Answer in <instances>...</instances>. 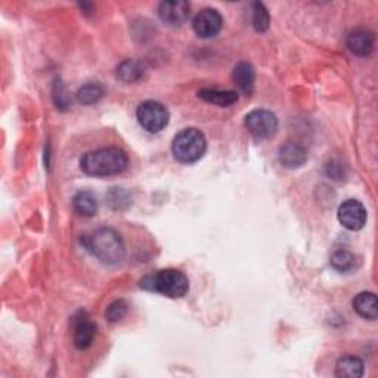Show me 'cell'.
Returning a JSON list of instances; mask_svg holds the SVG:
<instances>
[{"label": "cell", "mask_w": 378, "mask_h": 378, "mask_svg": "<svg viewBox=\"0 0 378 378\" xmlns=\"http://www.w3.org/2000/svg\"><path fill=\"white\" fill-rule=\"evenodd\" d=\"M198 98L217 106H231L238 102V93L233 90L203 89L198 92Z\"/></svg>", "instance_id": "2e32d148"}, {"label": "cell", "mask_w": 378, "mask_h": 378, "mask_svg": "<svg viewBox=\"0 0 378 378\" xmlns=\"http://www.w3.org/2000/svg\"><path fill=\"white\" fill-rule=\"evenodd\" d=\"M206 148H207L206 136L201 130L195 127L183 129L182 132L174 136L172 144L174 158L183 164L197 163L204 156Z\"/></svg>", "instance_id": "277c9868"}, {"label": "cell", "mask_w": 378, "mask_h": 378, "mask_svg": "<svg viewBox=\"0 0 378 378\" xmlns=\"http://www.w3.org/2000/svg\"><path fill=\"white\" fill-rule=\"evenodd\" d=\"M105 94V90L98 83H89V85L81 86L77 92V99L83 105H93L99 102Z\"/></svg>", "instance_id": "d6986e66"}, {"label": "cell", "mask_w": 378, "mask_h": 378, "mask_svg": "<svg viewBox=\"0 0 378 378\" xmlns=\"http://www.w3.org/2000/svg\"><path fill=\"white\" fill-rule=\"evenodd\" d=\"M140 287L169 299H181L189 291V281L179 269H164L140 279Z\"/></svg>", "instance_id": "3957f363"}, {"label": "cell", "mask_w": 378, "mask_h": 378, "mask_svg": "<svg viewBox=\"0 0 378 378\" xmlns=\"http://www.w3.org/2000/svg\"><path fill=\"white\" fill-rule=\"evenodd\" d=\"M191 14V5L183 0H174V2H163L158 8V15L163 22L170 27H179Z\"/></svg>", "instance_id": "8fae6325"}, {"label": "cell", "mask_w": 378, "mask_h": 378, "mask_svg": "<svg viewBox=\"0 0 378 378\" xmlns=\"http://www.w3.org/2000/svg\"><path fill=\"white\" fill-rule=\"evenodd\" d=\"M233 81L235 85L238 86V89L244 93V94H250L254 90V81H256V71L254 67L248 63H240L236 64L233 68Z\"/></svg>", "instance_id": "4fadbf2b"}, {"label": "cell", "mask_w": 378, "mask_h": 378, "mask_svg": "<svg viewBox=\"0 0 378 378\" xmlns=\"http://www.w3.org/2000/svg\"><path fill=\"white\" fill-rule=\"evenodd\" d=\"M244 124L253 136L258 139H268L277 133L278 118L272 111L254 110L245 115Z\"/></svg>", "instance_id": "8992f818"}, {"label": "cell", "mask_w": 378, "mask_h": 378, "mask_svg": "<svg viewBox=\"0 0 378 378\" xmlns=\"http://www.w3.org/2000/svg\"><path fill=\"white\" fill-rule=\"evenodd\" d=\"M307 152L297 142H287L279 148V161L287 169H299L306 163Z\"/></svg>", "instance_id": "7c38bea8"}, {"label": "cell", "mask_w": 378, "mask_h": 378, "mask_svg": "<svg viewBox=\"0 0 378 378\" xmlns=\"http://www.w3.org/2000/svg\"><path fill=\"white\" fill-rule=\"evenodd\" d=\"M81 244L105 265H115L122 262L126 254L122 235L111 228H99L81 236Z\"/></svg>", "instance_id": "6da1fadb"}, {"label": "cell", "mask_w": 378, "mask_h": 378, "mask_svg": "<svg viewBox=\"0 0 378 378\" xmlns=\"http://www.w3.org/2000/svg\"><path fill=\"white\" fill-rule=\"evenodd\" d=\"M73 340L74 346L79 350H86L92 346L97 336V325L90 321V318L85 312H79L73 318Z\"/></svg>", "instance_id": "9c48e42d"}, {"label": "cell", "mask_w": 378, "mask_h": 378, "mask_svg": "<svg viewBox=\"0 0 378 378\" xmlns=\"http://www.w3.org/2000/svg\"><path fill=\"white\" fill-rule=\"evenodd\" d=\"M145 74V67L136 59H124L115 69L117 79L123 83H136Z\"/></svg>", "instance_id": "9a60e30c"}, {"label": "cell", "mask_w": 378, "mask_h": 378, "mask_svg": "<svg viewBox=\"0 0 378 378\" xmlns=\"http://www.w3.org/2000/svg\"><path fill=\"white\" fill-rule=\"evenodd\" d=\"M222 26H223V19H222V15L219 14V10L211 9V8L199 10L192 21V28L195 34L201 39L216 38L222 30Z\"/></svg>", "instance_id": "ba28073f"}, {"label": "cell", "mask_w": 378, "mask_h": 378, "mask_svg": "<svg viewBox=\"0 0 378 378\" xmlns=\"http://www.w3.org/2000/svg\"><path fill=\"white\" fill-rule=\"evenodd\" d=\"M54 99H55V104L58 106V110H68L69 106V101H68V97L65 94V89L63 86L61 81H56L55 83V89H54Z\"/></svg>", "instance_id": "603a6c76"}, {"label": "cell", "mask_w": 378, "mask_h": 378, "mask_svg": "<svg viewBox=\"0 0 378 378\" xmlns=\"http://www.w3.org/2000/svg\"><path fill=\"white\" fill-rule=\"evenodd\" d=\"M356 265V257L347 250H337L331 256V266L338 272H350Z\"/></svg>", "instance_id": "ffe728a7"}, {"label": "cell", "mask_w": 378, "mask_h": 378, "mask_svg": "<svg viewBox=\"0 0 378 378\" xmlns=\"http://www.w3.org/2000/svg\"><path fill=\"white\" fill-rule=\"evenodd\" d=\"M73 207L80 216L92 217L98 211V199L90 191H80L73 198Z\"/></svg>", "instance_id": "ac0fdd59"}, {"label": "cell", "mask_w": 378, "mask_h": 378, "mask_svg": "<svg viewBox=\"0 0 378 378\" xmlns=\"http://www.w3.org/2000/svg\"><path fill=\"white\" fill-rule=\"evenodd\" d=\"M365 371V365L362 359L356 356H343L336 365V375L343 378H361Z\"/></svg>", "instance_id": "e0dca14e"}, {"label": "cell", "mask_w": 378, "mask_h": 378, "mask_svg": "<svg viewBox=\"0 0 378 378\" xmlns=\"http://www.w3.org/2000/svg\"><path fill=\"white\" fill-rule=\"evenodd\" d=\"M353 309L361 318L370 319V321H375L377 316H378L375 294L368 293V291L359 293L356 297L353 299Z\"/></svg>", "instance_id": "5bb4252c"}, {"label": "cell", "mask_w": 378, "mask_h": 378, "mask_svg": "<svg viewBox=\"0 0 378 378\" xmlns=\"http://www.w3.org/2000/svg\"><path fill=\"white\" fill-rule=\"evenodd\" d=\"M127 165H129L127 154L117 147L90 151L85 154L80 160L81 170L86 174L94 177L118 174L124 172L127 169Z\"/></svg>", "instance_id": "7a4b0ae2"}, {"label": "cell", "mask_w": 378, "mask_h": 378, "mask_svg": "<svg viewBox=\"0 0 378 378\" xmlns=\"http://www.w3.org/2000/svg\"><path fill=\"white\" fill-rule=\"evenodd\" d=\"M127 311H129V304L126 300L120 299V300H115L108 307H106V312H105V316L106 319L111 324H115V322H120L122 319L127 315Z\"/></svg>", "instance_id": "7402d4cb"}, {"label": "cell", "mask_w": 378, "mask_h": 378, "mask_svg": "<svg viewBox=\"0 0 378 378\" xmlns=\"http://www.w3.org/2000/svg\"><path fill=\"white\" fill-rule=\"evenodd\" d=\"M338 222L349 231H361L368 215H366V208L358 199H347L338 207L337 211Z\"/></svg>", "instance_id": "52a82bcc"}, {"label": "cell", "mask_w": 378, "mask_h": 378, "mask_svg": "<svg viewBox=\"0 0 378 378\" xmlns=\"http://www.w3.org/2000/svg\"><path fill=\"white\" fill-rule=\"evenodd\" d=\"M347 49L356 56L365 58L372 54L375 46V35L368 28H354L349 33L346 39Z\"/></svg>", "instance_id": "30bf717a"}, {"label": "cell", "mask_w": 378, "mask_h": 378, "mask_svg": "<svg viewBox=\"0 0 378 378\" xmlns=\"http://www.w3.org/2000/svg\"><path fill=\"white\" fill-rule=\"evenodd\" d=\"M270 17L263 3H253V27L256 31L263 33L269 28Z\"/></svg>", "instance_id": "44dd1931"}, {"label": "cell", "mask_w": 378, "mask_h": 378, "mask_svg": "<svg viewBox=\"0 0 378 378\" xmlns=\"http://www.w3.org/2000/svg\"><path fill=\"white\" fill-rule=\"evenodd\" d=\"M136 117L139 124L149 133H158L169 124L170 114L158 101H145L138 106Z\"/></svg>", "instance_id": "5b68a950"}]
</instances>
